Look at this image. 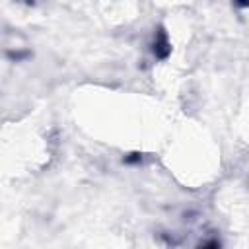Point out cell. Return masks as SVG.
<instances>
[{
    "label": "cell",
    "mask_w": 249,
    "mask_h": 249,
    "mask_svg": "<svg viewBox=\"0 0 249 249\" xmlns=\"http://www.w3.org/2000/svg\"><path fill=\"white\" fill-rule=\"evenodd\" d=\"M200 249H220V243L212 239V241H208V243H204V245H202Z\"/></svg>",
    "instance_id": "1"
}]
</instances>
